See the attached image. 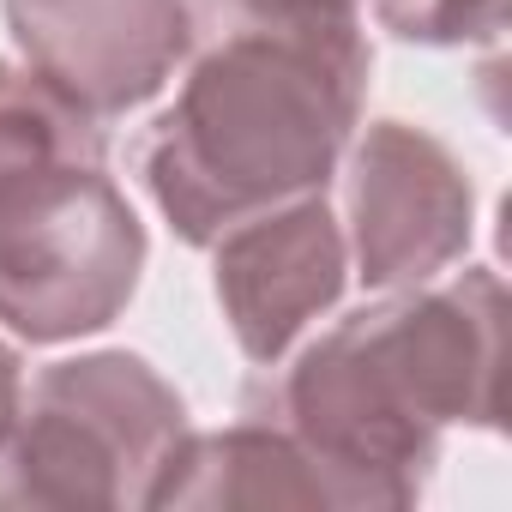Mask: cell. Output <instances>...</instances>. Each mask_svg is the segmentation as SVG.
Wrapping results in <instances>:
<instances>
[{"label": "cell", "mask_w": 512, "mask_h": 512, "mask_svg": "<svg viewBox=\"0 0 512 512\" xmlns=\"http://www.w3.org/2000/svg\"><path fill=\"white\" fill-rule=\"evenodd\" d=\"M43 163H109V133L31 61H0V175Z\"/></svg>", "instance_id": "cell-9"}, {"label": "cell", "mask_w": 512, "mask_h": 512, "mask_svg": "<svg viewBox=\"0 0 512 512\" xmlns=\"http://www.w3.org/2000/svg\"><path fill=\"white\" fill-rule=\"evenodd\" d=\"M362 0H187L181 91L157 115L139 175L187 247L326 181L362 127L374 49Z\"/></svg>", "instance_id": "cell-1"}, {"label": "cell", "mask_w": 512, "mask_h": 512, "mask_svg": "<svg viewBox=\"0 0 512 512\" xmlns=\"http://www.w3.org/2000/svg\"><path fill=\"white\" fill-rule=\"evenodd\" d=\"M380 31L422 49H464L494 43L506 31V0H374Z\"/></svg>", "instance_id": "cell-10"}, {"label": "cell", "mask_w": 512, "mask_h": 512, "mask_svg": "<svg viewBox=\"0 0 512 512\" xmlns=\"http://www.w3.org/2000/svg\"><path fill=\"white\" fill-rule=\"evenodd\" d=\"M344 241L368 290L446 278L476 229V187L446 139L410 121H368L344 145Z\"/></svg>", "instance_id": "cell-5"}, {"label": "cell", "mask_w": 512, "mask_h": 512, "mask_svg": "<svg viewBox=\"0 0 512 512\" xmlns=\"http://www.w3.org/2000/svg\"><path fill=\"white\" fill-rule=\"evenodd\" d=\"M19 61L97 121L145 109L187 55V0H0Z\"/></svg>", "instance_id": "cell-7"}, {"label": "cell", "mask_w": 512, "mask_h": 512, "mask_svg": "<svg viewBox=\"0 0 512 512\" xmlns=\"http://www.w3.org/2000/svg\"><path fill=\"white\" fill-rule=\"evenodd\" d=\"M193 422L181 392L133 350L43 368L0 428V512H151Z\"/></svg>", "instance_id": "cell-3"}, {"label": "cell", "mask_w": 512, "mask_h": 512, "mask_svg": "<svg viewBox=\"0 0 512 512\" xmlns=\"http://www.w3.org/2000/svg\"><path fill=\"white\" fill-rule=\"evenodd\" d=\"M506 290L488 266L386 290L320 332L278 380L266 416L356 476L380 512L422 500L440 434L500 428Z\"/></svg>", "instance_id": "cell-2"}, {"label": "cell", "mask_w": 512, "mask_h": 512, "mask_svg": "<svg viewBox=\"0 0 512 512\" xmlns=\"http://www.w3.org/2000/svg\"><path fill=\"white\" fill-rule=\"evenodd\" d=\"M229 512V506H332V512H380L374 494L326 464L308 440H296L278 416L247 410L217 434H187L175 452L151 512Z\"/></svg>", "instance_id": "cell-8"}, {"label": "cell", "mask_w": 512, "mask_h": 512, "mask_svg": "<svg viewBox=\"0 0 512 512\" xmlns=\"http://www.w3.org/2000/svg\"><path fill=\"white\" fill-rule=\"evenodd\" d=\"M211 253L217 308L253 368H278L302 332L344 302L350 284V241L326 193L241 217L211 241Z\"/></svg>", "instance_id": "cell-6"}, {"label": "cell", "mask_w": 512, "mask_h": 512, "mask_svg": "<svg viewBox=\"0 0 512 512\" xmlns=\"http://www.w3.org/2000/svg\"><path fill=\"white\" fill-rule=\"evenodd\" d=\"M19 392H25V368H19V350L0 338V428L13 422V410H19Z\"/></svg>", "instance_id": "cell-11"}, {"label": "cell", "mask_w": 512, "mask_h": 512, "mask_svg": "<svg viewBox=\"0 0 512 512\" xmlns=\"http://www.w3.org/2000/svg\"><path fill=\"white\" fill-rule=\"evenodd\" d=\"M145 223L109 163L0 175V326L25 344L109 332L145 278Z\"/></svg>", "instance_id": "cell-4"}]
</instances>
